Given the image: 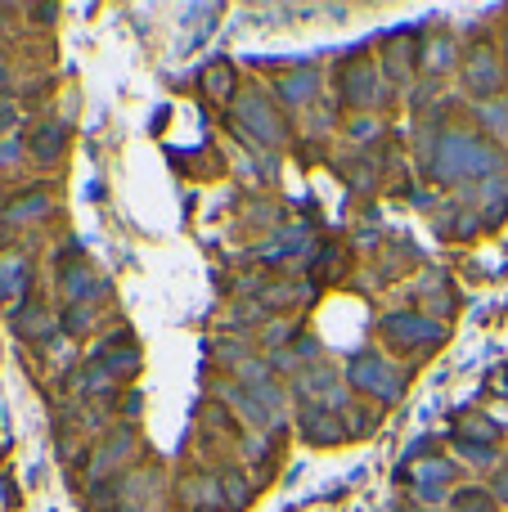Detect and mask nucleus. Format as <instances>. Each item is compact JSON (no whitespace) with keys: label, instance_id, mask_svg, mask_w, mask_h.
Returning a JSON list of instances; mask_svg holds the SVG:
<instances>
[{"label":"nucleus","instance_id":"nucleus-1","mask_svg":"<svg viewBox=\"0 0 508 512\" xmlns=\"http://www.w3.org/2000/svg\"><path fill=\"white\" fill-rule=\"evenodd\" d=\"M500 81H504V72L495 68L491 54H477V59H468V86H473V95H491Z\"/></svg>","mask_w":508,"mask_h":512},{"label":"nucleus","instance_id":"nucleus-2","mask_svg":"<svg viewBox=\"0 0 508 512\" xmlns=\"http://www.w3.org/2000/svg\"><path fill=\"white\" fill-rule=\"evenodd\" d=\"M243 117L261 126V135H257V140H266V144H275L279 135H284V126H279V117L270 113V108L261 104V99H248V104H243Z\"/></svg>","mask_w":508,"mask_h":512},{"label":"nucleus","instance_id":"nucleus-3","mask_svg":"<svg viewBox=\"0 0 508 512\" xmlns=\"http://www.w3.org/2000/svg\"><path fill=\"white\" fill-rule=\"evenodd\" d=\"M63 140H68V131H63V126H41V131L32 135V153L41 162H54L63 153Z\"/></svg>","mask_w":508,"mask_h":512},{"label":"nucleus","instance_id":"nucleus-4","mask_svg":"<svg viewBox=\"0 0 508 512\" xmlns=\"http://www.w3.org/2000/svg\"><path fill=\"white\" fill-rule=\"evenodd\" d=\"M347 99H351V104H369V99H374V72H369V68H351L347 72Z\"/></svg>","mask_w":508,"mask_h":512},{"label":"nucleus","instance_id":"nucleus-5","mask_svg":"<svg viewBox=\"0 0 508 512\" xmlns=\"http://www.w3.org/2000/svg\"><path fill=\"white\" fill-rule=\"evenodd\" d=\"M311 90H315V72H297V77L279 81V95H284L288 104H302V99H311Z\"/></svg>","mask_w":508,"mask_h":512},{"label":"nucleus","instance_id":"nucleus-6","mask_svg":"<svg viewBox=\"0 0 508 512\" xmlns=\"http://www.w3.org/2000/svg\"><path fill=\"white\" fill-rule=\"evenodd\" d=\"M203 86L212 90V95H230V90H234V72L225 68V63H216V68L203 72Z\"/></svg>","mask_w":508,"mask_h":512},{"label":"nucleus","instance_id":"nucleus-7","mask_svg":"<svg viewBox=\"0 0 508 512\" xmlns=\"http://www.w3.org/2000/svg\"><path fill=\"white\" fill-rule=\"evenodd\" d=\"M459 512H491V499L468 490V495H459Z\"/></svg>","mask_w":508,"mask_h":512},{"label":"nucleus","instance_id":"nucleus-8","mask_svg":"<svg viewBox=\"0 0 508 512\" xmlns=\"http://www.w3.org/2000/svg\"><path fill=\"white\" fill-rule=\"evenodd\" d=\"M32 212H36V216L45 212V198H41V194H27L23 207H9V216H14V221H18V216H32Z\"/></svg>","mask_w":508,"mask_h":512},{"label":"nucleus","instance_id":"nucleus-9","mask_svg":"<svg viewBox=\"0 0 508 512\" xmlns=\"http://www.w3.org/2000/svg\"><path fill=\"white\" fill-rule=\"evenodd\" d=\"M63 283H68V292H77V297H86V292H95V283L86 279V270H68V279H63Z\"/></svg>","mask_w":508,"mask_h":512},{"label":"nucleus","instance_id":"nucleus-10","mask_svg":"<svg viewBox=\"0 0 508 512\" xmlns=\"http://www.w3.org/2000/svg\"><path fill=\"white\" fill-rule=\"evenodd\" d=\"M243 499H248V486H243V477H230V508H243Z\"/></svg>","mask_w":508,"mask_h":512},{"label":"nucleus","instance_id":"nucleus-11","mask_svg":"<svg viewBox=\"0 0 508 512\" xmlns=\"http://www.w3.org/2000/svg\"><path fill=\"white\" fill-rule=\"evenodd\" d=\"M9 122H14V108H9V104H0V126H9Z\"/></svg>","mask_w":508,"mask_h":512},{"label":"nucleus","instance_id":"nucleus-12","mask_svg":"<svg viewBox=\"0 0 508 512\" xmlns=\"http://www.w3.org/2000/svg\"><path fill=\"white\" fill-rule=\"evenodd\" d=\"M500 495H508V477H500Z\"/></svg>","mask_w":508,"mask_h":512},{"label":"nucleus","instance_id":"nucleus-13","mask_svg":"<svg viewBox=\"0 0 508 512\" xmlns=\"http://www.w3.org/2000/svg\"><path fill=\"white\" fill-rule=\"evenodd\" d=\"M504 45H508V36H504Z\"/></svg>","mask_w":508,"mask_h":512}]
</instances>
